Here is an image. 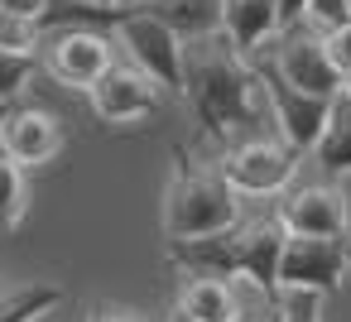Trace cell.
<instances>
[{"label": "cell", "mask_w": 351, "mask_h": 322, "mask_svg": "<svg viewBox=\"0 0 351 322\" xmlns=\"http://www.w3.org/2000/svg\"><path fill=\"white\" fill-rule=\"evenodd\" d=\"M178 97H188L202 135L217 140L221 149L245 135H260V125L269 121L260 68L226 29L183 39V92Z\"/></svg>", "instance_id": "6da1fadb"}, {"label": "cell", "mask_w": 351, "mask_h": 322, "mask_svg": "<svg viewBox=\"0 0 351 322\" xmlns=\"http://www.w3.org/2000/svg\"><path fill=\"white\" fill-rule=\"evenodd\" d=\"M289 226L279 212L231 221L212 236H188L169 240V264L183 274H221V279H245L250 288L279 293V255H284Z\"/></svg>", "instance_id": "7a4b0ae2"}, {"label": "cell", "mask_w": 351, "mask_h": 322, "mask_svg": "<svg viewBox=\"0 0 351 322\" xmlns=\"http://www.w3.org/2000/svg\"><path fill=\"white\" fill-rule=\"evenodd\" d=\"M241 193L231 188V178L197 159H188V149H178V169L164 188V236L169 240H188V236H212L231 221H241Z\"/></svg>", "instance_id": "3957f363"}, {"label": "cell", "mask_w": 351, "mask_h": 322, "mask_svg": "<svg viewBox=\"0 0 351 322\" xmlns=\"http://www.w3.org/2000/svg\"><path fill=\"white\" fill-rule=\"evenodd\" d=\"M221 173L231 178V188L241 197H274L293 183L298 169V149L289 140H269V135H245L236 145L221 149Z\"/></svg>", "instance_id": "277c9868"}, {"label": "cell", "mask_w": 351, "mask_h": 322, "mask_svg": "<svg viewBox=\"0 0 351 322\" xmlns=\"http://www.w3.org/2000/svg\"><path fill=\"white\" fill-rule=\"evenodd\" d=\"M293 87L317 92V97H337L341 92V68L327 53V29H317L313 20H293L274 34V58H269Z\"/></svg>", "instance_id": "5b68a950"}, {"label": "cell", "mask_w": 351, "mask_h": 322, "mask_svg": "<svg viewBox=\"0 0 351 322\" xmlns=\"http://www.w3.org/2000/svg\"><path fill=\"white\" fill-rule=\"evenodd\" d=\"M260 68V82H265V97H269V125L279 130V140H289L298 154L308 149L313 154V145H317V135H322V125H327V111H332V97H317V92H303V87H293L274 63H255Z\"/></svg>", "instance_id": "8992f818"}, {"label": "cell", "mask_w": 351, "mask_h": 322, "mask_svg": "<svg viewBox=\"0 0 351 322\" xmlns=\"http://www.w3.org/2000/svg\"><path fill=\"white\" fill-rule=\"evenodd\" d=\"M121 44L130 49V63H140L145 73H154L164 82V92H183V34L149 15V10H130L121 25H116Z\"/></svg>", "instance_id": "52a82bcc"}, {"label": "cell", "mask_w": 351, "mask_h": 322, "mask_svg": "<svg viewBox=\"0 0 351 322\" xmlns=\"http://www.w3.org/2000/svg\"><path fill=\"white\" fill-rule=\"evenodd\" d=\"M346 269H351V260H346L341 236H303V231H289L284 255H279V288H317V293H332V288H341Z\"/></svg>", "instance_id": "ba28073f"}, {"label": "cell", "mask_w": 351, "mask_h": 322, "mask_svg": "<svg viewBox=\"0 0 351 322\" xmlns=\"http://www.w3.org/2000/svg\"><path fill=\"white\" fill-rule=\"evenodd\" d=\"M92 111L101 116V121H111V125H121V121H140V116H149V111H159V101H164V82L154 77V73H145L140 63H130V68H106L97 82H92Z\"/></svg>", "instance_id": "9c48e42d"}, {"label": "cell", "mask_w": 351, "mask_h": 322, "mask_svg": "<svg viewBox=\"0 0 351 322\" xmlns=\"http://www.w3.org/2000/svg\"><path fill=\"white\" fill-rule=\"evenodd\" d=\"M44 63H49V73H53L63 87L92 92V82L111 68V44H106L101 29H92V25H73V29H63V34L49 39Z\"/></svg>", "instance_id": "30bf717a"}, {"label": "cell", "mask_w": 351, "mask_h": 322, "mask_svg": "<svg viewBox=\"0 0 351 322\" xmlns=\"http://www.w3.org/2000/svg\"><path fill=\"white\" fill-rule=\"evenodd\" d=\"M279 221L289 231H303V236H346L351 202H346V193H337L327 183H303V188L284 193Z\"/></svg>", "instance_id": "8fae6325"}, {"label": "cell", "mask_w": 351, "mask_h": 322, "mask_svg": "<svg viewBox=\"0 0 351 322\" xmlns=\"http://www.w3.org/2000/svg\"><path fill=\"white\" fill-rule=\"evenodd\" d=\"M0 149H5L15 164H25V169L49 164L63 149V125L44 106H10L5 121H0Z\"/></svg>", "instance_id": "7c38bea8"}, {"label": "cell", "mask_w": 351, "mask_h": 322, "mask_svg": "<svg viewBox=\"0 0 351 322\" xmlns=\"http://www.w3.org/2000/svg\"><path fill=\"white\" fill-rule=\"evenodd\" d=\"M241 308H245L241 293L221 274H188V284L178 293V312L188 322H236Z\"/></svg>", "instance_id": "4fadbf2b"}, {"label": "cell", "mask_w": 351, "mask_h": 322, "mask_svg": "<svg viewBox=\"0 0 351 322\" xmlns=\"http://www.w3.org/2000/svg\"><path fill=\"white\" fill-rule=\"evenodd\" d=\"M221 29L245 53H260V44H269L284 29L279 0H221Z\"/></svg>", "instance_id": "5bb4252c"}, {"label": "cell", "mask_w": 351, "mask_h": 322, "mask_svg": "<svg viewBox=\"0 0 351 322\" xmlns=\"http://www.w3.org/2000/svg\"><path fill=\"white\" fill-rule=\"evenodd\" d=\"M313 159L327 173H351V97L346 92L332 97V111H327V125L313 145Z\"/></svg>", "instance_id": "9a60e30c"}, {"label": "cell", "mask_w": 351, "mask_h": 322, "mask_svg": "<svg viewBox=\"0 0 351 322\" xmlns=\"http://www.w3.org/2000/svg\"><path fill=\"white\" fill-rule=\"evenodd\" d=\"M140 10L169 20L183 39L188 34H207V29H221V0H135Z\"/></svg>", "instance_id": "2e32d148"}, {"label": "cell", "mask_w": 351, "mask_h": 322, "mask_svg": "<svg viewBox=\"0 0 351 322\" xmlns=\"http://www.w3.org/2000/svg\"><path fill=\"white\" fill-rule=\"evenodd\" d=\"M63 303L58 284H29V288H10L0 293V322H39L44 312H53Z\"/></svg>", "instance_id": "e0dca14e"}, {"label": "cell", "mask_w": 351, "mask_h": 322, "mask_svg": "<svg viewBox=\"0 0 351 322\" xmlns=\"http://www.w3.org/2000/svg\"><path fill=\"white\" fill-rule=\"evenodd\" d=\"M25 216V164L0 149V231H15Z\"/></svg>", "instance_id": "ac0fdd59"}, {"label": "cell", "mask_w": 351, "mask_h": 322, "mask_svg": "<svg viewBox=\"0 0 351 322\" xmlns=\"http://www.w3.org/2000/svg\"><path fill=\"white\" fill-rule=\"evenodd\" d=\"M39 34H44V20H39V15H15V10H0V49H15V53H39Z\"/></svg>", "instance_id": "d6986e66"}, {"label": "cell", "mask_w": 351, "mask_h": 322, "mask_svg": "<svg viewBox=\"0 0 351 322\" xmlns=\"http://www.w3.org/2000/svg\"><path fill=\"white\" fill-rule=\"evenodd\" d=\"M29 77H34V53L0 49V101H15Z\"/></svg>", "instance_id": "ffe728a7"}, {"label": "cell", "mask_w": 351, "mask_h": 322, "mask_svg": "<svg viewBox=\"0 0 351 322\" xmlns=\"http://www.w3.org/2000/svg\"><path fill=\"white\" fill-rule=\"evenodd\" d=\"M284 322H322V293L317 288H279Z\"/></svg>", "instance_id": "44dd1931"}, {"label": "cell", "mask_w": 351, "mask_h": 322, "mask_svg": "<svg viewBox=\"0 0 351 322\" xmlns=\"http://www.w3.org/2000/svg\"><path fill=\"white\" fill-rule=\"evenodd\" d=\"M303 20H313L317 29H337V25L351 20V0H308V15Z\"/></svg>", "instance_id": "7402d4cb"}, {"label": "cell", "mask_w": 351, "mask_h": 322, "mask_svg": "<svg viewBox=\"0 0 351 322\" xmlns=\"http://www.w3.org/2000/svg\"><path fill=\"white\" fill-rule=\"evenodd\" d=\"M236 322H284V298H279V293H260L255 303L241 308Z\"/></svg>", "instance_id": "603a6c76"}, {"label": "cell", "mask_w": 351, "mask_h": 322, "mask_svg": "<svg viewBox=\"0 0 351 322\" xmlns=\"http://www.w3.org/2000/svg\"><path fill=\"white\" fill-rule=\"evenodd\" d=\"M327 53H332V63L341 68V77H351V20L337 25V29H327Z\"/></svg>", "instance_id": "cb8c5ba5"}, {"label": "cell", "mask_w": 351, "mask_h": 322, "mask_svg": "<svg viewBox=\"0 0 351 322\" xmlns=\"http://www.w3.org/2000/svg\"><path fill=\"white\" fill-rule=\"evenodd\" d=\"M0 10H15V15H44L49 0H0Z\"/></svg>", "instance_id": "d4e9b609"}, {"label": "cell", "mask_w": 351, "mask_h": 322, "mask_svg": "<svg viewBox=\"0 0 351 322\" xmlns=\"http://www.w3.org/2000/svg\"><path fill=\"white\" fill-rule=\"evenodd\" d=\"M87 322H140V317L135 312H121V308H97Z\"/></svg>", "instance_id": "484cf974"}, {"label": "cell", "mask_w": 351, "mask_h": 322, "mask_svg": "<svg viewBox=\"0 0 351 322\" xmlns=\"http://www.w3.org/2000/svg\"><path fill=\"white\" fill-rule=\"evenodd\" d=\"M279 15H284V25L303 20V15H308V0H279Z\"/></svg>", "instance_id": "4316f807"}, {"label": "cell", "mask_w": 351, "mask_h": 322, "mask_svg": "<svg viewBox=\"0 0 351 322\" xmlns=\"http://www.w3.org/2000/svg\"><path fill=\"white\" fill-rule=\"evenodd\" d=\"M341 245H346V260H351V226H346V236H341Z\"/></svg>", "instance_id": "83f0119b"}, {"label": "cell", "mask_w": 351, "mask_h": 322, "mask_svg": "<svg viewBox=\"0 0 351 322\" xmlns=\"http://www.w3.org/2000/svg\"><path fill=\"white\" fill-rule=\"evenodd\" d=\"M10 106H15V101H0V121H5V111H10Z\"/></svg>", "instance_id": "f1b7e54d"}, {"label": "cell", "mask_w": 351, "mask_h": 322, "mask_svg": "<svg viewBox=\"0 0 351 322\" xmlns=\"http://www.w3.org/2000/svg\"><path fill=\"white\" fill-rule=\"evenodd\" d=\"M341 92H346V97H351V77H346V82H341Z\"/></svg>", "instance_id": "f546056e"}, {"label": "cell", "mask_w": 351, "mask_h": 322, "mask_svg": "<svg viewBox=\"0 0 351 322\" xmlns=\"http://www.w3.org/2000/svg\"><path fill=\"white\" fill-rule=\"evenodd\" d=\"M97 5H121V0H97Z\"/></svg>", "instance_id": "4dcf8cb0"}, {"label": "cell", "mask_w": 351, "mask_h": 322, "mask_svg": "<svg viewBox=\"0 0 351 322\" xmlns=\"http://www.w3.org/2000/svg\"><path fill=\"white\" fill-rule=\"evenodd\" d=\"M173 322H188V317H183V312H173Z\"/></svg>", "instance_id": "1f68e13d"}, {"label": "cell", "mask_w": 351, "mask_h": 322, "mask_svg": "<svg viewBox=\"0 0 351 322\" xmlns=\"http://www.w3.org/2000/svg\"><path fill=\"white\" fill-rule=\"evenodd\" d=\"M346 202H351V193H346Z\"/></svg>", "instance_id": "d6a6232c"}]
</instances>
